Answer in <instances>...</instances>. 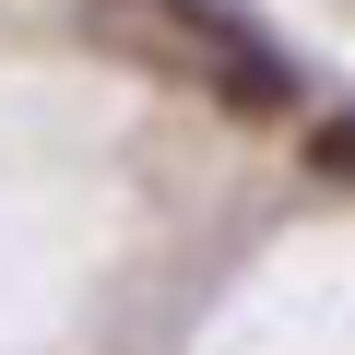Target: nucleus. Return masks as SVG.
<instances>
[{
    "instance_id": "f257e3e1",
    "label": "nucleus",
    "mask_w": 355,
    "mask_h": 355,
    "mask_svg": "<svg viewBox=\"0 0 355 355\" xmlns=\"http://www.w3.org/2000/svg\"><path fill=\"white\" fill-rule=\"evenodd\" d=\"M83 36L202 107H237V119H284L296 107V60L237 12V0H83Z\"/></svg>"
}]
</instances>
